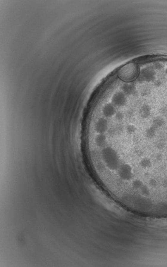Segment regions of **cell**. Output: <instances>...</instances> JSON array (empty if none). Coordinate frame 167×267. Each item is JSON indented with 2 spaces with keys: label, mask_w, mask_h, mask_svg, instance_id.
<instances>
[{
  "label": "cell",
  "mask_w": 167,
  "mask_h": 267,
  "mask_svg": "<svg viewBox=\"0 0 167 267\" xmlns=\"http://www.w3.org/2000/svg\"><path fill=\"white\" fill-rule=\"evenodd\" d=\"M156 71L150 68H144L141 71L138 77L140 82H151L156 80Z\"/></svg>",
  "instance_id": "cell-1"
},
{
  "label": "cell",
  "mask_w": 167,
  "mask_h": 267,
  "mask_svg": "<svg viewBox=\"0 0 167 267\" xmlns=\"http://www.w3.org/2000/svg\"><path fill=\"white\" fill-rule=\"evenodd\" d=\"M127 97L123 91H117L112 97V103L116 107L124 106L127 103Z\"/></svg>",
  "instance_id": "cell-2"
},
{
  "label": "cell",
  "mask_w": 167,
  "mask_h": 267,
  "mask_svg": "<svg viewBox=\"0 0 167 267\" xmlns=\"http://www.w3.org/2000/svg\"><path fill=\"white\" fill-rule=\"evenodd\" d=\"M116 112L115 106L112 103H107L102 109L103 116L105 118H109L113 117Z\"/></svg>",
  "instance_id": "cell-3"
},
{
  "label": "cell",
  "mask_w": 167,
  "mask_h": 267,
  "mask_svg": "<svg viewBox=\"0 0 167 267\" xmlns=\"http://www.w3.org/2000/svg\"><path fill=\"white\" fill-rule=\"evenodd\" d=\"M122 91H123L126 95H131L134 94L136 92V87L134 84L126 83L123 84L121 87Z\"/></svg>",
  "instance_id": "cell-4"
},
{
  "label": "cell",
  "mask_w": 167,
  "mask_h": 267,
  "mask_svg": "<svg viewBox=\"0 0 167 267\" xmlns=\"http://www.w3.org/2000/svg\"><path fill=\"white\" fill-rule=\"evenodd\" d=\"M151 108L148 104H143L140 109L139 114L141 118L146 119L151 115Z\"/></svg>",
  "instance_id": "cell-5"
},
{
  "label": "cell",
  "mask_w": 167,
  "mask_h": 267,
  "mask_svg": "<svg viewBox=\"0 0 167 267\" xmlns=\"http://www.w3.org/2000/svg\"><path fill=\"white\" fill-rule=\"evenodd\" d=\"M165 123L164 119L161 117H157L153 120L152 122V126L157 129L162 127Z\"/></svg>",
  "instance_id": "cell-6"
},
{
  "label": "cell",
  "mask_w": 167,
  "mask_h": 267,
  "mask_svg": "<svg viewBox=\"0 0 167 267\" xmlns=\"http://www.w3.org/2000/svg\"><path fill=\"white\" fill-rule=\"evenodd\" d=\"M156 134V128L152 126L148 128L146 131L145 135L149 139H152L155 136Z\"/></svg>",
  "instance_id": "cell-7"
},
{
  "label": "cell",
  "mask_w": 167,
  "mask_h": 267,
  "mask_svg": "<svg viewBox=\"0 0 167 267\" xmlns=\"http://www.w3.org/2000/svg\"><path fill=\"white\" fill-rule=\"evenodd\" d=\"M125 130H126V132L129 134H134L136 132L137 128H136V127L134 125L130 124V125H128L126 127Z\"/></svg>",
  "instance_id": "cell-8"
},
{
  "label": "cell",
  "mask_w": 167,
  "mask_h": 267,
  "mask_svg": "<svg viewBox=\"0 0 167 267\" xmlns=\"http://www.w3.org/2000/svg\"><path fill=\"white\" fill-rule=\"evenodd\" d=\"M115 120L117 121H122L124 118V114L122 112H116L114 116Z\"/></svg>",
  "instance_id": "cell-9"
},
{
  "label": "cell",
  "mask_w": 167,
  "mask_h": 267,
  "mask_svg": "<svg viewBox=\"0 0 167 267\" xmlns=\"http://www.w3.org/2000/svg\"><path fill=\"white\" fill-rule=\"evenodd\" d=\"M161 84H162V82L161 81L159 80H157L156 81V82H154V85H155V86H157V87H160L161 86Z\"/></svg>",
  "instance_id": "cell-10"
},
{
  "label": "cell",
  "mask_w": 167,
  "mask_h": 267,
  "mask_svg": "<svg viewBox=\"0 0 167 267\" xmlns=\"http://www.w3.org/2000/svg\"><path fill=\"white\" fill-rule=\"evenodd\" d=\"M155 68L156 69L159 70L161 68H162V65H161V64L159 63H157L155 64Z\"/></svg>",
  "instance_id": "cell-11"
},
{
  "label": "cell",
  "mask_w": 167,
  "mask_h": 267,
  "mask_svg": "<svg viewBox=\"0 0 167 267\" xmlns=\"http://www.w3.org/2000/svg\"><path fill=\"white\" fill-rule=\"evenodd\" d=\"M166 75H167V69H166Z\"/></svg>",
  "instance_id": "cell-12"
}]
</instances>
